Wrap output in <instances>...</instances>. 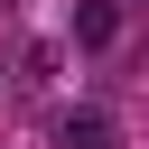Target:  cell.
<instances>
[{
    "mask_svg": "<svg viewBox=\"0 0 149 149\" xmlns=\"http://www.w3.org/2000/svg\"><path fill=\"white\" fill-rule=\"evenodd\" d=\"M56 149H121V121L102 102H74V112H56Z\"/></svg>",
    "mask_w": 149,
    "mask_h": 149,
    "instance_id": "cell-1",
    "label": "cell"
},
{
    "mask_svg": "<svg viewBox=\"0 0 149 149\" xmlns=\"http://www.w3.org/2000/svg\"><path fill=\"white\" fill-rule=\"evenodd\" d=\"M121 37V0H74V47H112Z\"/></svg>",
    "mask_w": 149,
    "mask_h": 149,
    "instance_id": "cell-2",
    "label": "cell"
},
{
    "mask_svg": "<svg viewBox=\"0 0 149 149\" xmlns=\"http://www.w3.org/2000/svg\"><path fill=\"white\" fill-rule=\"evenodd\" d=\"M56 56H65V47H56V37H37V47L19 56V93H47V84H56Z\"/></svg>",
    "mask_w": 149,
    "mask_h": 149,
    "instance_id": "cell-3",
    "label": "cell"
}]
</instances>
